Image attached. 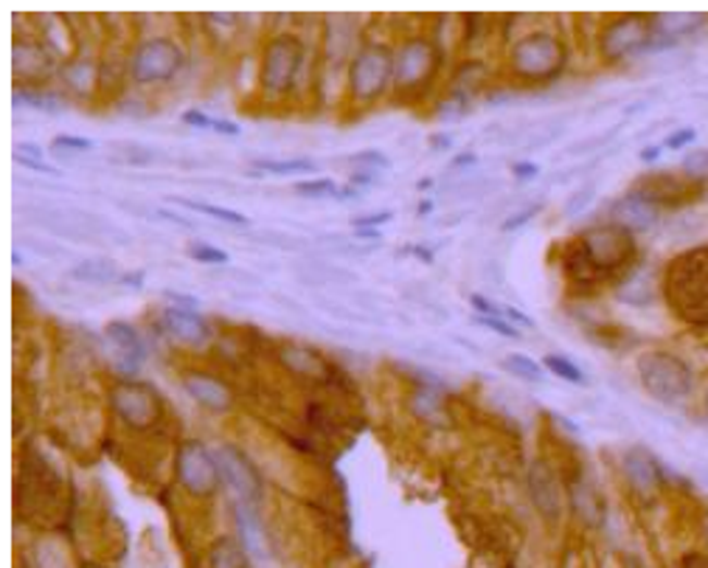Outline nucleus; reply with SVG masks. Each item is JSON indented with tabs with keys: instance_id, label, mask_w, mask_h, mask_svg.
Wrapping results in <instances>:
<instances>
[{
	"instance_id": "f257e3e1",
	"label": "nucleus",
	"mask_w": 708,
	"mask_h": 568,
	"mask_svg": "<svg viewBox=\"0 0 708 568\" xmlns=\"http://www.w3.org/2000/svg\"><path fill=\"white\" fill-rule=\"evenodd\" d=\"M635 234L616 223H601L580 234V245L568 257V273L580 284H601L616 273L635 271Z\"/></svg>"
},
{
	"instance_id": "f03ea898",
	"label": "nucleus",
	"mask_w": 708,
	"mask_h": 568,
	"mask_svg": "<svg viewBox=\"0 0 708 568\" xmlns=\"http://www.w3.org/2000/svg\"><path fill=\"white\" fill-rule=\"evenodd\" d=\"M661 291L683 324L708 326V245L678 254L663 271Z\"/></svg>"
},
{
	"instance_id": "7ed1b4c3",
	"label": "nucleus",
	"mask_w": 708,
	"mask_h": 568,
	"mask_svg": "<svg viewBox=\"0 0 708 568\" xmlns=\"http://www.w3.org/2000/svg\"><path fill=\"white\" fill-rule=\"evenodd\" d=\"M638 383L653 399L663 406H681L695 394V372L688 360L669 349H649L635 360Z\"/></svg>"
},
{
	"instance_id": "20e7f679",
	"label": "nucleus",
	"mask_w": 708,
	"mask_h": 568,
	"mask_svg": "<svg viewBox=\"0 0 708 568\" xmlns=\"http://www.w3.org/2000/svg\"><path fill=\"white\" fill-rule=\"evenodd\" d=\"M512 74L529 85H546L566 71L568 51L562 40L551 32H532L514 42L509 57Z\"/></svg>"
},
{
	"instance_id": "39448f33",
	"label": "nucleus",
	"mask_w": 708,
	"mask_h": 568,
	"mask_svg": "<svg viewBox=\"0 0 708 568\" xmlns=\"http://www.w3.org/2000/svg\"><path fill=\"white\" fill-rule=\"evenodd\" d=\"M394 60H397V51L383 42L360 46L351 57L349 76H346L351 102L371 104L383 99L385 90L394 85Z\"/></svg>"
},
{
	"instance_id": "423d86ee",
	"label": "nucleus",
	"mask_w": 708,
	"mask_h": 568,
	"mask_svg": "<svg viewBox=\"0 0 708 568\" xmlns=\"http://www.w3.org/2000/svg\"><path fill=\"white\" fill-rule=\"evenodd\" d=\"M186 54L172 37H147L129 54V79L135 85H166L181 74Z\"/></svg>"
},
{
	"instance_id": "0eeeda50",
	"label": "nucleus",
	"mask_w": 708,
	"mask_h": 568,
	"mask_svg": "<svg viewBox=\"0 0 708 568\" xmlns=\"http://www.w3.org/2000/svg\"><path fill=\"white\" fill-rule=\"evenodd\" d=\"M175 470L181 487L186 490L191 498H211L225 481L220 456L197 440L183 442L181 450H177Z\"/></svg>"
},
{
	"instance_id": "6e6552de",
	"label": "nucleus",
	"mask_w": 708,
	"mask_h": 568,
	"mask_svg": "<svg viewBox=\"0 0 708 568\" xmlns=\"http://www.w3.org/2000/svg\"><path fill=\"white\" fill-rule=\"evenodd\" d=\"M303 65V46L296 35H278L268 42L262 57L259 82L268 96L293 94L298 82V71Z\"/></svg>"
},
{
	"instance_id": "1a4fd4ad",
	"label": "nucleus",
	"mask_w": 708,
	"mask_h": 568,
	"mask_svg": "<svg viewBox=\"0 0 708 568\" xmlns=\"http://www.w3.org/2000/svg\"><path fill=\"white\" fill-rule=\"evenodd\" d=\"M653 37V17L621 14V17H616V21H610L601 28L599 54L607 65H616V62H624L630 57L647 54Z\"/></svg>"
},
{
	"instance_id": "9d476101",
	"label": "nucleus",
	"mask_w": 708,
	"mask_h": 568,
	"mask_svg": "<svg viewBox=\"0 0 708 568\" xmlns=\"http://www.w3.org/2000/svg\"><path fill=\"white\" fill-rule=\"evenodd\" d=\"M110 408L119 417V422L133 431H147L158 425L163 413V403L158 392L141 380H122L110 392Z\"/></svg>"
},
{
	"instance_id": "9b49d317",
	"label": "nucleus",
	"mask_w": 708,
	"mask_h": 568,
	"mask_svg": "<svg viewBox=\"0 0 708 568\" xmlns=\"http://www.w3.org/2000/svg\"><path fill=\"white\" fill-rule=\"evenodd\" d=\"M438 48L436 42L427 37H411L405 40L394 60V85L399 90H417L422 88L438 69Z\"/></svg>"
},
{
	"instance_id": "f8f14e48",
	"label": "nucleus",
	"mask_w": 708,
	"mask_h": 568,
	"mask_svg": "<svg viewBox=\"0 0 708 568\" xmlns=\"http://www.w3.org/2000/svg\"><path fill=\"white\" fill-rule=\"evenodd\" d=\"M621 473H624L628 487L635 495H641V498H653L663 487V479H667L661 461L655 459L647 447H630V450H624V456H621Z\"/></svg>"
},
{
	"instance_id": "ddd939ff",
	"label": "nucleus",
	"mask_w": 708,
	"mask_h": 568,
	"mask_svg": "<svg viewBox=\"0 0 708 568\" xmlns=\"http://www.w3.org/2000/svg\"><path fill=\"white\" fill-rule=\"evenodd\" d=\"M613 223L628 229L630 234H647L655 225L661 223V206L649 200L641 189H630L628 195H621L610 209Z\"/></svg>"
},
{
	"instance_id": "4468645a",
	"label": "nucleus",
	"mask_w": 708,
	"mask_h": 568,
	"mask_svg": "<svg viewBox=\"0 0 708 568\" xmlns=\"http://www.w3.org/2000/svg\"><path fill=\"white\" fill-rule=\"evenodd\" d=\"M220 465H223V479L245 501V507L262 498V479H259V473L243 450H236L234 445H223L220 447Z\"/></svg>"
},
{
	"instance_id": "2eb2a0df",
	"label": "nucleus",
	"mask_w": 708,
	"mask_h": 568,
	"mask_svg": "<svg viewBox=\"0 0 708 568\" xmlns=\"http://www.w3.org/2000/svg\"><path fill=\"white\" fill-rule=\"evenodd\" d=\"M163 332L169 338H175L183 346H202L211 338L209 321L200 319L195 310H183V307H166L161 312Z\"/></svg>"
},
{
	"instance_id": "dca6fc26",
	"label": "nucleus",
	"mask_w": 708,
	"mask_h": 568,
	"mask_svg": "<svg viewBox=\"0 0 708 568\" xmlns=\"http://www.w3.org/2000/svg\"><path fill=\"white\" fill-rule=\"evenodd\" d=\"M181 386L186 388V394L195 399L197 406L211 413H225L231 408V403H234L231 399V388L206 372H186L181 378Z\"/></svg>"
},
{
	"instance_id": "f3484780",
	"label": "nucleus",
	"mask_w": 708,
	"mask_h": 568,
	"mask_svg": "<svg viewBox=\"0 0 708 568\" xmlns=\"http://www.w3.org/2000/svg\"><path fill=\"white\" fill-rule=\"evenodd\" d=\"M108 338L119 349V369L124 372V378H133L147 358V346H144L138 330L127 321H113V324H108Z\"/></svg>"
},
{
	"instance_id": "a211bd4d",
	"label": "nucleus",
	"mask_w": 708,
	"mask_h": 568,
	"mask_svg": "<svg viewBox=\"0 0 708 568\" xmlns=\"http://www.w3.org/2000/svg\"><path fill=\"white\" fill-rule=\"evenodd\" d=\"M529 490H532L534 507L539 509V515L546 518H560L562 513V490L554 479V473L546 465H534L532 476H529Z\"/></svg>"
},
{
	"instance_id": "6ab92c4d",
	"label": "nucleus",
	"mask_w": 708,
	"mask_h": 568,
	"mask_svg": "<svg viewBox=\"0 0 708 568\" xmlns=\"http://www.w3.org/2000/svg\"><path fill=\"white\" fill-rule=\"evenodd\" d=\"M708 23V14L700 12H667V14H655L653 17V32L658 40L678 42L683 37L697 35L703 26Z\"/></svg>"
},
{
	"instance_id": "aec40b11",
	"label": "nucleus",
	"mask_w": 708,
	"mask_h": 568,
	"mask_svg": "<svg viewBox=\"0 0 708 568\" xmlns=\"http://www.w3.org/2000/svg\"><path fill=\"white\" fill-rule=\"evenodd\" d=\"M122 268L108 257H96V259H82L76 268H71V279L82 284H110V282H122Z\"/></svg>"
},
{
	"instance_id": "412c9836",
	"label": "nucleus",
	"mask_w": 708,
	"mask_h": 568,
	"mask_svg": "<svg viewBox=\"0 0 708 568\" xmlns=\"http://www.w3.org/2000/svg\"><path fill=\"white\" fill-rule=\"evenodd\" d=\"M62 79L74 94L85 96L90 88H94L96 82V65L90 60H71L62 69Z\"/></svg>"
},
{
	"instance_id": "4be33fe9",
	"label": "nucleus",
	"mask_w": 708,
	"mask_h": 568,
	"mask_svg": "<svg viewBox=\"0 0 708 568\" xmlns=\"http://www.w3.org/2000/svg\"><path fill=\"white\" fill-rule=\"evenodd\" d=\"M209 563L211 568H245L248 566V557H245V548L239 543L231 541V538H220L211 546Z\"/></svg>"
},
{
	"instance_id": "5701e85b",
	"label": "nucleus",
	"mask_w": 708,
	"mask_h": 568,
	"mask_svg": "<svg viewBox=\"0 0 708 568\" xmlns=\"http://www.w3.org/2000/svg\"><path fill=\"white\" fill-rule=\"evenodd\" d=\"M177 203H181V206H183V209H191V211H197V214H206V217H211V220H216V223L239 225V229H245V225H250V220H248V217H245V214H243V211L225 209V206L202 203V200H177Z\"/></svg>"
},
{
	"instance_id": "b1692460",
	"label": "nucleus",
	"mask_w": 708,
	"mask_h": 568,
	"mask_svg": "<svg viewBox=\"0 0 708 568\" xmlns=\"http://www.w3.org/2000/svg\"><path fill=\"white\" fill-rule=\"evenodd\" d=\"M543 366H546L551 374H557L560 380H566V383H573V386H587L585 372H582L580 366L573 363V360H568L566 355H546V358H543Z\"/></svg>"
},
{
	"instance_id": "393cba45",
	"label": "nucleus",
	"mask_w": 708,
	"mask_h": 568,
	"mask_svg": "<svg viewBox=\"0 0 708 568\" xmlns=\"http://www.w3.org/2000/svg\"><path fill=\"white\" fill-rule=\"evenodd\" d=\"M504 369L509 374H514V378L529 380V383H543V378H546V374H543V369H539V363H534L529 355H520V353L504 358Z\"/></svg>"
},
{
	"instance_id": "a878e982",
	"label": "nucleus",
	"mask_w": 708,
	"mask_h": 568,
	"mask_svg": "<svg viewBox=\"0 0 708 568\" xmlns=\"http://www.w3.org/2000/svg\"><path fill=\"white\" fill-rule=\"evenodd\" d=\"M259 175L268 172V175H298V172H312L315 170V161L310 158H287V161H257Z\"/></svg>"
},
{
	"instance_id": "bb28decb",
	"label": "nucleus",
	"mask_w": 708,
	"mask_h": 568,
	"mask_svg": "<svg viewBox=\"0 0 708 568\" xmlns=\"http://www.w3.org/2000/svg\"><path fill=\"white\" fill-rule=\"evenodd\" d=\"M296 195L307 197V200H324V197H332L337 200L340 195V186L330 177H315V181H301L296 183Z\"/></svg>"
},
{
	"instance_id": "cd10ccee",
	"label": "nucleus",
	"mask_w": 708,
	"mask_h": 568,
	"mask_svg": "<svg viewBox=\"0 0 708 568\" xmlns=\"http://www.w3.org/2000/svg\"><path fill=\"white\" fill-rule=\"evenodd\" d=\"M681 170L688 181H708V149H692L681 161Z\"/></svg>"
},
{
	"instance_id": "c85d7f7f",
	"label": "nucleus",
	"mask_w": 708,
	"mask_h": 568,
	"mask_svg": "<svg viewBox=\"0 0 708 568\" xmlns=\"http://www.w3.org/2000/svg\"><path fill=\"white\" fill-rule=\"evenodd\" d=\"M189 257L200 264H228L231 257L223 248H214L209 243H195L189 248Z\"/></svg>"
},
{
	"instance_id": "c756f323",
	"label": "nucleus",
	"mask_w": 708,
	"mask_h": 568,
	"mask_svg": "<svg viewBox=\"0 0 708 568\" xmlns=\"http://www.w3.org/2000/svg\"><path fill=\"white\" fill-rule=\"evenodd\" d=\"M594 197H596L594 186H585V189H576L571 197H568L566 206H562V214H566V217H580L582 211L587 209V206L594 203Z\"/></svg>"
},
{
	"instance_id": "7c9ffc66",
	"label": "nucleus",
	"mask_w": 708,
	"mask_h": 568,
	"mask_svg": "<svg viewBox=\"0 0 708 568\" xmlns=\"http://www.w3.org/2000/svg\"><path fill=\"white\" fill-rule=\"evenodd\" d=\"M351 163H363V166H369L371 172H380V170H392V158L383 156L380 149H363V152H355V156H349Z\"/></svg>"
},
{
	"instance_id": "2f4dec72",
	"label": "nucleus",
	"mask_w": 708,
	"mask_h": 568,
	"mask_svg": "<svg viewBox=\"0 0 708 568\" xmlns=\"http://www.w3.org/2000/svg\"><path fill=\"white\" fill-rule=\"evenodd\" d=\"M51 149H54V152H90L94 141L82 136H57L54 141H51Z\"/></svg>"
},
{
	"instance_id": "473e14b6",
	"label": "nucleus",
	"mask_w": 708,
	"mask_h": 568,
	"mask_svg": "<svg viewBox=\"0 0 708 568\" xmlns=\"http://www.w3.org/2000/svg\"><path fill=\"white\" fill-rule=\"evenodd\" d=\"M472 324L486 326L489 332H498V335H504V338H509V341H520V330H514V326L504 319H486V316H475V319H472Z\"/></svg>"
},
{
	"instance_id": "72a5a7b5",
	"label": "nucleus",
	"mask_w": 708,
	"mask_h": 568,
	"mask_svg": "<svg viewBox=\"0 0 708 568\" xmlns=\"http://www.w3.org/2000/svg\"><path fill=\"white\" fill-rule=\"evenodd\" d=\"M697 129L695 127H681L672 129L667 138H663V149H686L688 144H695Z\"/></svg>"
},
{
	"instance_id": "f704fd0d",
	"label": "nucleus",
	"mask_w": 708,
	"mask_h": 568,
	"mask_svg": "<svg viewBox=\"0 0 708 568\" xmlns=\"http://www.w3.org/2000/svg\"><path fill=\"white\" fill-rule=\"evenodd\" d=\"M537 211H539V206H526V209L514 211V214H509L504 223H500V231H506V234H509V231L523 229L526 223H532V217L537 214Z\"/></svg>"
},
{
	"instance_id": "c9c22d12",
	"label": "nucleus",
	"mask_w": 708,
	"mask_h": 568,
	"mask_svg": "<svg viewBox=\"0 0 708 568\" xmlns=\"http://www.w3.org/2000/svg\"><path fill=\"white\" fill-rule=\"evenodd\" d=\"M394 217V211H374V214H365V217H355V220H351V225H355V229H371V231H377L380 225H385L388 223V220H392Z\"/></svg>"
},
{
	"instance_id": "e433bc0d",
	"label": "nucleus",
	"mask_w": 708,
	"mask_h": 568,
	"mask_svg": "<svg viewBox=\"0 0 708 568\" xmlns=\"http://www.w3.org/2000/svg\"><path fill=\"white\" fill-rule=\"evenodd\" d=\"M181 119H183V124H189V127H197V129H214V124H216V119L200 113V110H186Z\"/></svg>"
},
{
	"instance_id": "4c0bfd02",
	"label": "nucleus",
	"mask_w": 708,
	"mask_h": 568,
	"mask_svg": "<svg viewBox=\"0 0 708 568\" xmlns=\"http://www.w3.org/2000/svg\"><path fill=\"white\" fill-rule=\"evenodd\" d=\"M512 175L518 177V181H534V177L539 175V166L532 161H518L512 163Z\"/></svg>"
},
{
	"instance_id": "58836bf2",
	"label": "nucleus",
	"mask_w": 708,
	"mask_h": 568,
	"mask_svg": "<svg viewBox=\"0 0 708 568\" xmlns=\"http://www.w3.org/2000/svg\"><path fill=\"white\" fill-rule=\"evenodd\" d=\"M14 156L17 158H28V161H42V156H46V149L37 147V144H17L14 147Z\"/></svg>"
},
{
	"instance_id": "ea45409f",
	"label": "nucleus",
	"mask_w": 708,
	"mask_h": 568,
	"mask_svg": "<svg viewBox=\"0 0 708 568\" xmlns=\"http://www.w3.org/2000/svg\"><path fill=\"white\" fill-rule=\"evenodd\" d=\"M14 161L17 163H23V166H26V170H34V172H40V175H62L60 170H54V166H48V163H42V161H28V158H17L14 156Z\"/></svg>"
},
{
	"instance_id": "a19ab883",
	"label": "nucleus",
	"mask_w": 708,
	"mask_h": 568,
	"mask_svg": "<svg viewBox=\"0 0 708 568\" xmlns=\"http://www.w3.org/2000/svg\"><path fill=\"white\" fill-rule=\"evenodd\" d=\"M156 217H158V220H166V223H172V225H181V229H195V223H191V220L172 214V211L161 209V211H156Z\"/></svg>"
},
{
	"instance_id": "79ce46f5",
	"label": "nucleus",
	"mask_w": 708,
	"mask_h": 568,
	"mask_svg": "<svg viewBox=\"0 0 708 568\" xmlns=\"http://www.w3.org/2000/svg\"><path fill=\"white\" fill-rule=\"evenodd\" d=\"M351 183H355L358 189H365V186H374V183H377V175L371 170H360L358 175H351Z\"/></svg>"
},
{
	"instance_id": "37998d69",
	"label": "nucleus",
	"mask_w": 708,
	"mask_h": 568,
	"mask_svg": "<svg viewBox=\"0 0 708 568\" xmlns=\"http://www.w3.org/2000/svg\"><path fill=\"white\" fill-rule=\"evenodd\" d=\"M661 152H663V144H649V147H644L641 149V161L644 163H655L658 161V158H661Z\"/></svg>"
},
{
	"instance_id": "c03bdc74",
	"label": "nucleus",
	"mask_w": 708,
	"mask_h": 568,
	"mask_svg": "<svg viewBox=\"0 0 708 568\" xmlns=\"http://www.w3.org/2000/svg\"><path fill=\"white\" fill-rule=\"evenodd\" d=\"M214 133H220V136H239V133H243V129L236 127L234 122H225V119H216Z\"/></svg>"
},
{
	"instance_id": "a18cd8bd",
	"label": "nucleus",
	"mask_w": 708,
	"mask_h": 568,
	"mask_svg": "<svg viewBox=\"0 0 708 568\" xmlns=\"http://www.w3.org/2000/svg\"><path fill=\"white\" fill-rule=\"evenodd\" d=\"M166 296L172 298V301H177V305H181L183 310H197V307H200V301H197V298L183 296V293H166Z\"/></svg>"
},
{
	"instance_id": "49530a36",
	"label": "nucleus",
	"mask_w": 708,
	"mask_h": 568,
	"mask_svg": "<svg viewBox=\"0 0 708 568\" xmlns=\"http://www.w3.org/2000/svg\"><path fill=\"white\" fill-rule=\"evenodd\" d=\"M431 147L436 149V152H445V149L452 147V136H447V133H436V136H431Z\"/></svg>"
},
{
	"instance_id": "de8ad7c7",
	"label": "nucleus",
	"mask_w": 708,
	"mask_h": 568,
	"mask_svg": "<svg viewBox=\"0 0 708 568\" xmlns=\"http://www.w3.org/2000/svg\"><path fill=\"white\" fill-rule=\"evenodd\" d=\"M479 163V156L475 152H464V156L452 158V170H464V166H475Z\"/></svg>"
},
{
	"instance_id": "09e8293b",
	"label": "nucleus",
	"mask_w": 708,
	"mask_h": 568,
	"mask_svg": "<svg viewBox=\"0 0 708 568\" xmlns=\"http://www.w3.org/2000/svg\"><path fill=\"white\" fill-rule=\"evenodd\" d=\"M122 282L127 284L129 291H141V282H144V273H124Z\"/></svg>"
},
{
	"instance_id": "8fccbe9b",
	"label": "nucleus",
	"mask_w": 708,
	"mask_h": 568,
	"mask_svg": "<svg viewBox=\"0 0 708 568\" xmlns=\"http://www.w3.org/2000/svg\"><path fill=\"white\" fill-rule=\"evenodd\" d=\"M358 239H380V231L360 229V231H358Z\"/></svg>"
},
{
	"instance_id": "3c124183",
	"label": "nucleus",
	"mask_w": 708,
	"mask_h": 568,
	"mask_svg": "<svg viewBox=\"0 0 708 568\" xmlns=\"http://www.w3.org/2000/svg\"><path fill=\"white\" fill-rule=\"evenodd\" d=\"M431 209H433V203H431V200H425V203L419 206V214H427Z\"/></svg>"
},
{
	"instance_id": "603ef678",
	"label": "nucleus",
	"mask_w": 708,
	"mask_h": 568,
	"mask_svg": "<svg viewBox=\"0 0 708 568\" xmlns=\"http://www.w3.org/2000/svg\"><path fill=\"white\" fill-rule=\"evenodd\" d=\"M703 403H706V411H708V388H706V397H703Z\"/></svg>"
}]
</instances>
